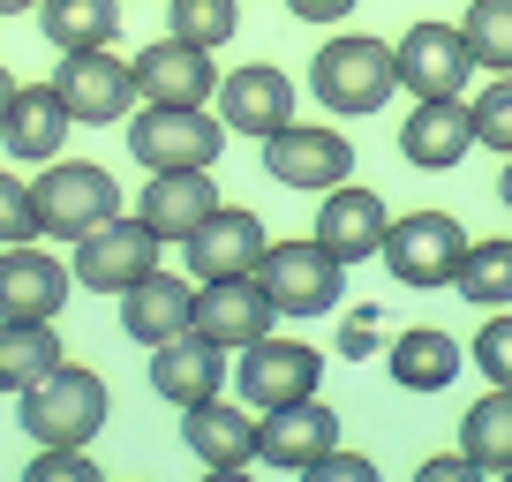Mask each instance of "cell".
Segmentation results:
<instances>
[{
	"mask_svg": "<svg viewBox=\"0 0 512 482\" xmlns=\"http://www.w3.org/2000/svg\"><path fill=\"white\" fill-rule=\"evenodd\" d=\"M309 91L332 121H362V113H384L400 76H392V38L377 31H332L309 61Z\"/></svg>",
	"mask_w": 512,
	"mask_h": 482,
	"instance_id": "obj_1",
	"label": "cell"
},
{
	"mask_svg": "<svg viewBox=\"0 0 512 482\" xmlns=\"http://www.w3.org/2000/svg\"><path fill=\"white\" fill-rule=\"evenodd\" d=\"M106 415H113V385L91 362H61L31 392H16V422L31 445H91L106 430Z\"/></svg>",
	"mask_w": 512,
	"mask_h": 482,
	"instance_id": "obj_2",
	"label": "cell"
},
{
	"mask_svg": "<svg viewBox=\"0 0 512 482\" xmlns=\"http://www.w3.org/2000/svg\"><path fill=\"white\" fill-rule=\"evenodd\" d=\"M31 204H38V241H83L91 226H106L121 204V181L98 159H46L31 174Z\"/></svg>",
	"mask_w": 512,
	"mask_h": 482,
	"instance_id": "obj_3",
	"label": "cell"
},
{
	"mask_svg": "<svg viewBox=\"0 0 512 482\" xmlns=\"http://www.w3.org/2000/svg\"><path fill=\"white\" fill-rule=\"evenodd\" d=\"M256 287L279 317H332L339 294H347V264L332 249H317V234L302 241H264V257H256Z\"/></svg>",
	"mask_w": 512,
	"mask_h": 482,
	"instance_id": "obj_4",
	"label": "cell"
},
{
	"mask_svg": "<svg viewBox=\"0 0 512 482\" xmlns=\"http://www.w3.org/2000/svg\"><path fill=\"white\" fill-rule=\"evenodd\" d=\"M226 121L211 106H144L128 121V159L144 174H181V166H219Z\"/></svg>",
	"mask_w": 512,
	"mask_h": 482,
	"instance_id": "obj_5",
	"label": "cell"
},
{
	"mask_svg": "<svg viewBox=\"0 0 512 482\" xmlns=\"http://www.w3.org/2000/svg\"><path fill=\"white\" fill-rule=\"evenodd\" d=\"M377 257L400 287L437 294V287H452V272H460V257H467V226L452 219V211H400V219L384 226Z\"/></svg>",
	"mask_w": 512,
	"mask_h": 482,
	"instance_id": "obj_6",
	"label": "cell"
},
{
	"mask_svg": "<svg viewBox=\"0 0 512 482\" xmlns=\"http://www.w3.org/2000/svg\"><path fill=\"white\" fill-rule=\"evenodd\" d=\"M392 76H400L407 98H467V83H475L482 68H475V53H467L460 23L422 16V23H407V31L392 38Z\"/></svg>",
	"mask_w": 512,
	"mask_h": 482,
	"instance_id": "obj_7",
	"label": "cell"
},
{
	"mask_svg": "<svg viewBox=\"0 0 512 482\" xmlns=\"http://www.w3.org/2000/svg\"><path fill=\"white\" fill-rule=\"evenodd\" d=\"M264 174L279 189H302V196H324L339 181H354V144L339 121H287V129L264 136Z\"/></svg>",
	"mask_w": 512,
	"mask_h": 482,
	"instance_id": "obj_8",
	"label": "cell"
},
{
	"mask_svg": "<svg viewBox=\"0 0 512 482\" xmlns=\"http://www.w3.org/2000/svg\"><path fill=\"white\" fill-rule=\"evenodd\" d=\"M68 249H76V257H68V272H76V287H83V294H128L136 279L151 272V264H159L166 241L151 234L136 211H113L106 226H91V234L68 241Z\"/></svg>",
	"mask_w": 512,
	"mask_h": 482,
	"instance_id": "obj_9",
	"label": "cell"
},
{
	"mask_svg": "<svg viewBox=\"0 0 512 482\" xmlns=\"http://www.w3.org/2000/svg\"><path fill=\"white\" fill-rule=\"evenodd\" d=\"M309 392H324V354L309 347V339H287V332H264L241 347L234 362V400H249L256 415L264 407H287V400H309Z\"/></svg>",
	"mask_w": 512,
	"mask_h": 482,
	"instance_id": "obj_10",
	"label": "cell"
},
{
	"mask_svg": "<svg viewBox=\"0 0 512 482\" xmlns=\"http://www.w3.org/2000/svg\"><path fill=\"white\" fill-rule=\"evenodd\" d=\"M211 113L226 121V136H249L264 144L272 129L294 121V76L279 61H249V68H226L219 91H211Z\"/></svg>",
	"mask_w": 512,
	"mask_h": 482,
	"instance_id": "obj_11",
	"label": "cell"
},
{
	"mask_svg": "<svg viewBox=\"0 0 512 482\" xmlns=\"http://www.w3.org/2000/svg\"><path fill=\"white\" fill-rule=\"evenodd\" d=\"M53 83H61L68 113H76L83 129H113L121 113H136V68H128L113 46L61 53V61H53Z\"/></svg>",
	"mask_w": 512,
	"mask_h": 482,
	"instance_id": "obj_12",
	"label": "cell"
},
{
	"mask_svg": "<svg viewBox=\"0 0 512 482\" xmlns=\"http://www.w3.org/2000/svg\"><path fill=\"white\" fill-rule=\"evenodd\" d=\"M76 302V272L46 241H0V317H61Z\"/></svg>",
	"mask_w": 512,
	"mask_h": 482,
	"instance_id": "obj_13",
	"label": "cell"
},
{
	"mask_svg": "<svg viewBox=\"0 0 512 482\" xmlns=\"http://www.w3.org/2000/svg\"><path fill=\"white\" fill-rule=\"evenodd\" d=\"M264 241H272V226L256 219L249 204H226L219 196V204L196 219V234L181 241V257H189V279H241V272H256Z\"/></svg>",
	"mask_w": 512,
	"mask_h": 482,
	"instance_id": "obj_14",
	"label": "cell"
},
{
	"mask_svg": "<svg viewBox=\"0 0 512 482\" xmlns=\"http://www.w3.org/2000/svg\"><path fill=\"white\" fill-rule=\"evenodd\" d=\"M136 98L144 106H211V91H219V61H211L204 46H189V38H151V46H136Z\"/></svg>",
	"mask_w": 512,
	"mask_h": 482,
	"instance_id": "obj_15",
	"label": "cell"
},
{
	"mask_svg": "<svg viewBox=\"0 0 512 482\" xmlns=\"http://www.w3.org/2000/svg\"><path fill=\"white\" fill-rule=\"evenodd\" d=\"M272 324H279V309L264 302L256 272H241V279H196V309H189V332H196V339L241 354L249 339L272 332Z\"/></svg>",
	"mask_w": 512,
	"mask_h": 482,
	"instance_id": "obj_16",
	"label": "cell"
},
{
	"mask_svg": "<svg viewBox=\"0 0 512 482\" xmlns=\"http://www.w3.org/2000/svg\"><path fill=\"white\" fill-rule=\"evenodd\" d=\"M324 445H339V415H332L324 392L287 400V407H264V415H256V460L279 467V475H309V460H317Z\"/></svg>",
	"mask_w": 512,
	"mask_h": 482,
	"instance_id": "obj_17",
	"label": "cell"
},
{
	"mask_svg": "<svg viewBox=\"0 0 512 482\" xmlns=\"http://www.w3.org/2000/svg\"><path fill=\"white\" fill-rule=\"evenodd\" d=\"M181 445L196 452V467L204 475H241V467L256 460V407L249 400H196L181 407Z\"/></svg>",
	"mask_w": 512,
	"mask_h": 482,
	"instance_id": "obj_18",
	"label": "cell"
},
{
	"mask_svg": "<svg viewBox=\"0 0 512 482\" xmlns=\"http://www.w3.org/2000/svg\"><path fill=\"white\" fill-rule=\"evenodd\" d=\"M384 226H392V211H384L377 189H362V181H339V189L317 196V249H332L339 264H369L384 249Z\"/></svg>",
	"mask_w": 512,
	"mask_h": 482,
	"instance_id": "obj_19",
	"label": "cell"
},
{
	"mask_svg": "<svg viewBox=\"0 0 512 482\" xmlns=\"http://www.w3.org/2000/svg\"><path fill=\"white\" fill-rule=\"evenodd\" d=\"M467 151H475L467 98H415V113H400V159L415 174H452Z\"/></svg>",
	"mask_w": 512,
	"mask_h": 482,
	"instance_id": "obj_20",
	"label": "cell"
},
{
	"mask_svg": "<svg viewBox=\"0 0 512 482\" xmlns=\"http://www.w3.org/2000/svg\"><path fill=\"white\" fill-rule=\"evenodd\" d=\"M226 385H234V362H226V347H211V339H196V332H174L166 347H151V392H159L166 407L219 400Z\"/></svg>",
	"mask_w": 512,
	"mask_h": 482,
	"instance_id": "obj_21",
	"label": "cell"
},
{
	"mask_svg": "<svg viewBox=\"0 0 512 482\" xmlns=\"http://www.w3.org/2000/svg\"><path fill=\"white\" fill-rule=\"evenodd\" d=\"M68 129H76V113H68L61 83H16V106L0 121V144H8L16 166H46V159H61Z\"/></svg>",
	"mask_w": 512,
	"mask_h": 482,
	"instance_id": "obj_22",
	"label": "cell"
},
{
	"mask_svg": "<svg viewBox=\"0 0 512 482\" xmlns=\"http://www.w3.org/2000/svg\"><path fill=\"white\" fill-rule=\"evenodd\" d=\"M189 309H196V279L151 264V272L121 294V332L136 339V347H166L174 332H189Z\"/></svg>",
	"mask_w": 512,
	"mask_h": 482,
	"instance_id": "obj_23",
	"label": "cell"
},
{
	"mask_svg": "<svg viewBox=\"0 0 512 482\" xmlns=\"http://www.w3.org/2000/svg\"><path fill=\"white\" fill-rule=\"evenodd\" d=\"M219 204V174L211 166H181V174H151L144 189H136V219L151 226L159 241H189L196 219Z\"/></svg>",
	"mask_w": 512,
	"mask_h": 482,
	"instance_id": "obj_24",
	"label": "cell"
},
{
	"mask_svg": "<svg viewBox=\"0 0 512 482\" xmlns=\"http://www.w3.org/2000/svg\"><path fill=\"white\" fill-rule=\"evenodd\" d=\"M384 370L400 392H445L452 377L467 370V347L445 332V324H407V332L384 339Z\"/></svg>",
	"mask_w": 512,
	"mask_h": 482,
	"instance_id": "obj_25",
	"label": "cell"
},
{
	"mask_svg": "<svg viewBox=\"0 0 512 482\" xmlns=\"http://www.w3.org/2000/svg\"><path fill=\"white\" fill-rule=\"evenodd\" d=\"M68 347L61 332H53L46 317H0V392L16 400V392H31L46 370H61Z\"/></svg>",
	"mask_w": 512,
	"mask_h": 482,
	"instance_id": "obj_26",
	"label": "cell"
},
{
	"mask_svg": "<svg viewBox=\"0 0 512 482\" xmlns=\"http://www.w3.org/2000/svg\"><path fill=\"white\" fill-rule=\"evenodd\" d=\"M38 31L53 53H91L121 38V0H38Z\"/></svg>",
	"mask_w": 512,
	"mask_h": 482,
	"instance_id": "obj_27",
	"label": "cell"
},
{
	"mask_svg": "<svg viewBox=\"0 0 512 482\" xmlns=\"http://www.w3.org/2000/svg\"><path fill=\"white\" fill-rule=\"evenodd\" d=\"M460 452L475 460V475H512V385H490L460 415Z\"/></svg>",
	"mask_w": 512,
	"mask_h": 482,
	"instance_id": "obj_28",
	"label": "cell"
},
{
	"mask_svg": "<svg viewBox=\"0 0 512 482\" xmlns=\"http://www.w3.org/2000/svg\"><path fill=\"white\" fill-rule=\"evenodd\" d=\"M452 294L475 309H512V234H467V257L452 272Z\"/></svg>",
	"mask_w": 512,
	"mask_h": 482,
	"instance_id": "obj_29",
	"label": "cell"
},
{
	"mask_svg": "<svg viewBox=\"0 0 512 482\" xmlns=\"http://www.w3.org/2000/svg\"><path fill=\"white\" fill-rule=\"evenodd\" d=\"M460 38L482 76H512V0H467Z\"/></svg>",
	"mask_w": 512,
	"mask_h": 482,
	"instance_id": "obj_30",
	"label": "cell"
},
{
	"mask_svg": "<svg viewBox=\"0 0 512 482\" xmlns=\"http://www.w3.org/2000/svg\"><path fill=\"white\" fill-rule=\"evenodd\" d=\"M166 31L204 46V53H219V46L241 38V0H166Z\"/></svg>",
	"mask_w": 512,
	"mask_h": 482,
	"instance_id": "obj_31",
	"label": "cell"
},
{
	"mask_svg": "<svg viewBox=\"0 0 512 482\" xmlns=\"http://www.w3.org/2000/svg\"><path fill=\"white\" fill-rule=\"evenodd\" d=\"M467 113H475V144L505 159L512 151V76H490L475 98H467Z\"/></svg>",
	"mask_w": 512,
	"mask_h": 482,
	"instance_id": "obj_32",
	"label": "cell"
},
{
	"mask_svg": "<svg viewBox=\"0 0 512 482\" xmlns=\"http://www.w3.org/2000/svg\"><path fill=\"white\" fill-rule=\"evenodd\" d=\"M467 362L490 385H512V309H482V332L467 339Z\"/></svg>",
	"mask_w": 512,
	"mask_h": 482,
	"instance_id": "obj_33",
	"label": "cell"
},
{
	"mask_svg": "<svg viewBox=\"0 0 512 482\" xmlns=\"http://www.w3.org/2000/svg\"><path fill=\"white\" fill-rule=\"evenodd\" d=\"M23 475H31V482H98L106 467L91 460V445H31Z\"/></svg>",
	"mask_w": 512,
	"mask_h": 482,
	"instance_id": "obj_34",
	"label": "cell"
},
{
	"mask_svg": "<svg viewBox=\"0 0 512 482\" xmlns=\"http://www.w3.org/2000/svg\"><path fill=\"white\" fill-rule=\"evenodd\" d=\"M384 339H392V332H384V309H377V302H362V309H347V317H339L332 354H339V362H369Z\"/></svg>",
	"mask_w": 512,
	"mask_h": 482,
	"instance_id": "obj_35",
	"label": "cell"
},
{
	"mask_svg": "<svg viewBox=\"0 0 512 482\" xmlns=\"http://www.w3.org/2000/svg\"><path fill=\"white\" fill-rule=\"evenodd\" d=\"M0 241H38V204L16 166H0Z\"/></svg>",
	"mask_w": 512,
	"mask_h": 482,
	"instance_id": "obj_36",
	"label": "cell"
},
{
	"mask_svg": "<svg viewBox=\"0 0 512 482\" xmlns=\"http://www.w3.org/2000/svg\"><path fill=\"white\" fill-rule=\"evenodd\" d=\"M309 475H324V482H362V475H377V467H369L362 452H347V445H324L317 460H309Z\"/></svg>",
	"mask_w": 512,
	"mask_h": 482,
	"instance_id": "obj_37",
	"label": "cell"
},
{
	"mask_svg": "<svg viewBox=\"0 0 512 482\" xmlns=\"http://www.w3.org/2000/svg\"><path fill=\"white\" fill-rule=\"evenodd\" d=\"M354 8H362V0H287V16H294V23H309V31H339Z\"/></svg>",
	"mask_w": 512,
	"mask_h": 482,
	"instance_id": "obj_38",
	"label": "cell"
},
{
	"mask_svg": "<svg viewBox=\"0 0 512 482\" xmlns=\"http://www.w3.org/2000/svg\"><path fill=\"white\" fill-rule=\"evenodd\" d=\"M467 475H475L467 452H430V460H422V482H467Z\"/></svg>",
	"mask_w": 512,
	"mask_h": 482,
	"instance_id": "obj_39",
	"label": "cell"
},
{
	"mask_svg": "<svg viewBox=\"0 0 512 482\" xmlns=\"http://www.w3.org/2000/svg\"><path fill=\"white\" fill-rule=\"evenodd\" d=\"M497 204L512 211V151H505V166H497Z\"/></svg>",
	"mask_w": 512,
	"mask_h": 482,
	"instance_id": "obj_40",
	"label": "cell"
},
{
	"mask_svg": "<svg viewBox=\"0 0 512 482\" xmlns=\"http://www.w3.org/2000/svg\"><path fill=\"white\" fill-rule=\"evenodd\" d=\"M8 106H16V76L0 68V121H8Z\"/></svg>",
	"mask_w": 512,
	"mask_h": 482,
	"instance_id": "obj_41",
	"label": "cell"
},
{
	"mask_svg": "<svg viewBox=\"0 0 512 482\" xmlns=\"http://www.w3.org/2000/svg\"><path fill=\"white\" fill-rule=\"evenodd\" d=\"M0 16H38V0H0Z\"/></svg>",
	"mask_w": 512,
	"mask_h": 482,
	"instance_id": "obj_42",
	"label": "cell"
}]
</instances>
